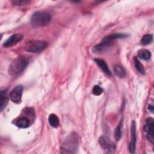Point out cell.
Masks as SVG:
<instances>
[{"instance_id":"12","label":"cell","mask_w":154,"mask_h":154,"mask_svg":"<svg viewBox=\"0 0 154 154\" xmlns=\"http://www.w3.org/2000/svg\"><path fill=\"white\" fill-rule=\"evenodd\" d=\"M14 124L16 126L20 128H26L29 127L30 122L29 120L26 117H21L15 121Z\"/></svg>"},{"instance_id":"14","label":"cell","mask_w":154,"mask_h":154,"mask_svg":"<svg viewBox=\"0 0 154 154\" xmlns=\"http://www.w3.org/2000/svg\"><path fill=\"white\" fill-rule=\"evenodd\" d=\"M114 72L116 76L120 78H123L126 76V72L124 67L120 65L116 64L114 67Z\"/></svg>"},{"instance_id":"20","label":"cell","mask_w":154,"mask_h":154,"mask_svg":"<svg viewBox=\"0 0 154 154\" xmlns=\"http://www.w3.org/2000/svg\"><path fill=\"white\" fill-rule=\"evenodd\" d=\"M102 92H103V89L99 85H94L92 90L93 94L96 96L100 95L102 93Z\"/></svg>"},{"instance_id":"15","label":"cell","mask_w":154,"mask_h":154,"mask_svg":"<svg viewBox=\"0 0 154 154\" xmlns=\"http://www.w3.org/2000/svg\"><path fill=\"white\" fill-rule=\"evenodd\" d=\"M49 125L53 128H57L60 125V120L58 116L55 114H51L48 117Z\"/></svg>"},{"instance_id":"22","label":"cell","mask_w":154,"mask_h":154,"mask_svg":"<svg viewBox=\"0 0 154 154\" xmlns=\"http://www.w3.org/2000/svg\"><path fill=\"white\" fill-rule=\"evenodd\" d=\"M148 109H149V111L151 112H153V105H149V106H148Z\"/></svg>"},{"instance_id":"21","label":"cell","mask_w":154,"mask_h":154,"mask_svg":"<svg viewBox=\"0 0 154 154\" xmlns=\"http://www.w3.org/2000/svg\"><path fill=\"white\" fill-rule=\"evenodd\" d=\"M13 4L16 5H26L27 4H28L29 2V1H26V0H16V1H12Z\"/></svg>"},{"instance_id":"18","label":"cell","mask_w":154,"mask_h":154,"mask_svg":"<svg viewBox=\"0 0 154 154\" xmlns=\"http://www.w3.org/2000/svg\"><path fill=\"white\" fill-rule=\"evenodd\" d=\"M122 121L120 122L114 131V137L116 140L119 141L122 137Z\"/></svg>"},{"instance_id":"11","label":"cell","mask_w":154,"mask_h":154,"mask_svg":"<svg viewBox=\"0 0 154 154\" xmlns=\"http://www.w3.org/2000/svg\"><path fill=\"white\" fill-rule=\"evenodd\" d=\"M154 121L153 119L149 117L146 120V125L144 126V130L147 132V134L153 135Z\"/></svg>"},{"instance_id":"5","label":"cell","mask_w":154,"mask_h":154,"mask_svg":"<svg viewBox=\"0 0 154 154\" xmlns=\"http://www.w3.org/2000/svg\"><path fill=\"white\" fill-rule=\"evenodd\" d=\"M47 45V42L45 41L33 40H30L26 43L25 49L29 52L38 53L45 49Z\"/></svg>"},{"instance_id":"10","label":"cell","mask_w":154,"mask_h":154,"mask_svg":"<svg viewBox=\"0 0 154 154\" xmlns=\"http://www.w3.org/2000/svg\"><path fill=\"white\" fill-rule=\"evenodd\" d=\"M94 61L105 74H106L108 76L112 75L111 72L109 70L107 64L106 63V62L104 60H103L102 59H99V58H95L94 60Z\"/></svg>"},{"instance_id":"19","label":"cell","mask_w":154,"mask_h":154,"mask_svg":"<svg viewBox=\"0 0 154 154\" xmlns=\"http://www.w3.org/2000/svg\"><path fill=\"white\" fill-rule=\"evenodd\" d=\"M153 40V37L151 34H146L143 36L141 40V43L143 45H147L152 43Z\"/></svg>"},{"instance_id":"16","label":"cell","mask_w":154,"mask_h":154,"mask_svg":"<svg viewBox=\"0 0 154 154\" xmlns=\"http://www.w3.org/2000/svg\"><path fill=\"white\" fill-rule=\"evenodd\" d=\"M138 57L143 60H149L151 57V53L146 49H140L138 51Z\"/></svg>"},{"instance_id":"6","label":"cell","mask_w":154,"mask_h":154,"mask_svg":"<svg viewBox=\"0 0 154 154\" xmlns=\"http://www.w3.org/2000/svg\"><path fill=\"white\" fill-rule=\"evenodd\" d=\"M131 141L129 144V151L131 153H134L135 152L136 141H137L136 123L134 120H133L131 123Z\"/></svg>"},{"instance_id":"17","label":"cell","mask_w":154,"mask_h":154,"mask_svg":"<svg viewBox=\"0 0 154 154\" xmlns=\"http://www.w3.org/2000/svg\"><path fill=\"white\" fill-rule=\"evenodd\" d=\"M134 65L135 67V69L138 71V73L142 75L145 74V70L144 68L143 65L141 63V62L138 60L137 57H134Z\"/></svg>"},{"instance_id":"3","label":"cell","mask_w":154,"mask_h":154,"mask_svg":"<svg viewBox=\"0 0 154 154\" xmlns=\"http://www.w3.org/2000/svg\"><path fill=\"white\" fill-rule=\"evenodd\" d=\"M52 17L51 15L46 11H37L31 16V23L34 28L44 26L48 25Z\"/></svg>"},{"instance_id":"13","label":"cell","mask_w":154,"mask_h":154,"mask_svg":"<svg viewBox=\"0 0 154 154\" xmlns=\"http://www.w3.org/2000/svg\"><path fill=\"white\" fill-rule=\"evenodd\" d=\"M8 103V97L6 90H1L0 92V109L2 111L6 106Z\"/></svg>"},{"instance_id":"7","label":"cell","mask_w":154,"mask_h":154,"mask_svg":"<svg viewBox=\"0 0 154 154\" xmlns=\"http://www.w3.org/2000/svg\"><path fill=\"white\" fill-rule=\"evenodd\" d=\"M23 89V87L20 85L16 86L11 91L10 93V98L13 102L19 103L21 102Z\"/></svg>"},{"instance_id":"1","label":"cell","mask_w":154,"mask_h":154,"mask_svg":"<svg viewBox=\"0 0 154 154\" xmlns=\"http://www.w3.org/2000/svg\"><path fill=\"white\" fill-rule=\"evenodd\" d=\"M125 34L123 33H114L106 36L102 41L94 46L92 48V52L94 54L103 53L111 46L114 40L125 38Z\"/></svg>"},{"instance_id":"4","label":"cell","mask_w":154,"mask_h":154,"mask_svg":"<svg viewBox=\"0 0 154 154\" xmlns=\"http://www.w3.org/2000/svg\"><path fill=\"white\" fill-rule=\"evenodd\" d=\"M28 64V60L24 57H19L15 58L10 64L8 73L11 76H16L23 72Z\"/></svg>"},{"instance_id":"2","label":"cell","mask_w":154,"mask_h":154,"mask_svg":"<svg viewBox=\"0 0 154 154\" xmlns=\"http://www.w3.org/2000/svg\"><path fill=\"white\" fill-rule=\"evenodd\" d=\"M79 146V137L76 132H72L66 138L61 147L63 153H75Z\"/></svg>"},{"instance_id":"9","label":"cell","mask_w":154,"mask_h":154,"mask_svg":"<svg viewBox=\"0 0 154 154\" xmlns=\"http://www.w3.org/2000/svg\"><path fill=\"white\" fill-rule=\"evenodd\" d=\"M23 39V35L21 34H14L10 36L4 43L3 46L8 48L16 45Z\"/></svg>"},{"instance_id":"8","label":"cell","mask_w":154,"mask_h":154,"mask_svg":"<svg viewBox=\"0 0 154 154\" xmlns=\"http://www.w3.org/2000/svg\"><path fill=\"white\" fill-rule=\"evenodd\" d=\"M99 142L101 147L109 151H112L116 149V147L113 141H112L108 137L102 135L99 139Z\"/></svg>"}]
</instances>
